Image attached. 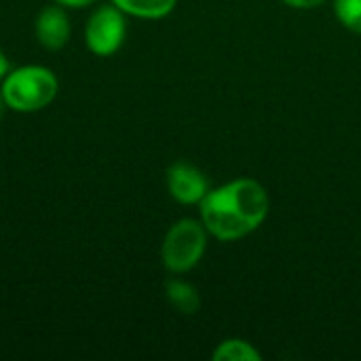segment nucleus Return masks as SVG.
Returning <instances> with one entry per match:
<instances>
[{"label":"nucleus","instance_id":"nucleus-3","mask_svg":"<svg viewBox=\"0 0 361 361\" xmlns=\"http://www.w3.org/2000/svg\"><path fill=\"white\" fill-rule=\"evenodd\" d=\"M201 214L207 231L222 241H235L252 233L254 228L235 212V207L226 201L222 190L207 192L201 201Z\"/></svg>","mask_w":361,"mask_h":361},{"label":"nucleus","instance_id":"nucleus-1","mask_svg":"<svg viewBox=\"0 0 361 361\" xmlns=\"http://www.w3.org/2000/svg\"><path fill=\"white\" fill-rule=\"evenodd\" d=\"M57 93V80L47 68L27 66L19 68L2 85V95L6 104L21 112H32L44 108Z\"/></svg>","mask_w":361,"mask_h":361},{"label":"nucleus","instance_id":"nucleus-14","mask_svg":"<svg viewBox=\"0 0 361 361\" xmlns=\"http://www.w3.org/2000/svg\"><path fill=\"white\" fill-rule=\"evenodd\" d=\"M6 68H8V63H6V57L2 55V51H0V78L6 74Z\"/></svg>","mask_w":361,"mask_h":361},{"label":"nucleus","instance_id":"nucleus-10","mask_svg":"<svg viewBox=\"0 0 361 361\" xmlns=\"http://www.w3.org/2000/svg\"><path fill=\"white\" fill-rule=\"evenodd\" d=\"M214 360L216 361H258L260 360V353L243 343V341H226L222 343L216 353H214Z\"/></svg>","mask_w":361,"mask_h":361},{"label":"nucleus","instance_id":"nucleus-12","mask_svg":"<svg viewBox=\"0 0 361 361\" xmlns=\"http://www.w3.org/2000/svg\"><path fill=\"white\" fill-rule=\"evenodd\" d=\"M283 2L290 6H296V8H313V6L322 4L324 0H283Z\"/></svg>","mask_w":361,"mask_h":361},{"label":"nucleus","instance_id":"nucleus-8","mask_svg":"<svg viewBox=\"0 0 361 361\" xmlns=\"http://www.w3.org/2000/svg\"><path fill=\"white\" fill-rule=\"evenodd\" d=\"M114 4L131 15L157 19L167 15L176 6V0H114Z\"/></svg>","mask_w":361,"mask_h":361},{"label":"nucleus","instance_id":"nucleus-11","mask_svg":"<svg viewBox=\"0 0 361 361\" xmlns=\"http://www.w3.org/2000/svg\"><path fill=\"white\" fill-rule=\"evenodd\" d=\"M334 6L341 23L361 34V0H336Z\"/></svg>","mask_w":361,"mask_h":361},{"label":"nucleus","instance_id":"nucleus-7","mask_svg":"<svg viewBox=\"0 0 361 361\" xmlns=\"http://www.w3.org/2000/svg\"><path fill=\"white\" fill-rule=\"evenodd\" d=\"M36 36L42 47L47 49H61L70 36V23L61 8L47 6L40 11L36 19Z\"/></svg>","mask_w":361,"mask_h":361},{"label":"nucleus","instance_id":"nucleus-4","mask_svg":"<svg viewBox=\"0 0 361 361\" xmlns=\"http://www.w3.org/2000/svg\"><path fill=\"white\" fill-rule=\"evenodd\" d=\"M125 40V19L121 11L104 6L87 23V44L95 55H112Z\"/></svg>","mask_w":361,"mask_h":361},{"label":"nucleus","instance_id":"nucleus-6","mask_svg":"<svg viewBox=\"0 0 361 361\" xmlns=\"http://www.w3.org/2000/svg\"><path fill=\"white\" fill-rule=\"evenodd\" d=\"M167 184H169V192L180 203H197L203 201V197L207 195L205 176L188 163L171 165L167 173Z\"/></svg>","mask_w":361,"mask_h":361},{"label":"nucleus","instance_id":"nucleus-2","mask_svg":"<svg viewBox=\"0 0 361 361\" xmlns=\"http://www.w3.org/2000/svg\"><path fill=\"white\" fill-rule=\"evenodd\" d=\"M205 252V231L195 220L178 222L165 237L163 262L173 273L192 269Z\"/></svg>","mask_w":361,"mask_h":361},{"label":"nucleus","instance_id":"nucleus-5","mask_svg":"<svg viewBox=\"0 0 361 361\" xmlns=\"http://www.w3.org/2000/svg\"><path fill=\"white\" fill-rule=\"evenodd\" d=\"M226 201L235 207V212L252 226H260L269 212V197L267 190L254 180H237L228 186L220 188Z\"/></svg>","mask_w":361,"mask_h":361},{"label":"nucleus","instance_id":"nucleus-13","mask_svg":"<svg viewBox=\"0 0 361 361\" xmlns=\"http://www.w3.org/2000/svg\"><path fill=\"white\" fill-rule=\"evenodd\" d=\"M59 4H63V6H87V4H91V2H95V0H57Z\"/></svg>","mask_w":361,"mask_h":361},{"label":"nucleus","instance_id":"nucleus-9","mask_svg":"<svg viewBox=\"0 0 361 361\" xmlns=\"http://www.w3.org/2000/svg\"><path fill=\"white\" fill-rule=\"evenodd\" d=\"M167 298L180 313L192 315L199 311V294L192 286H188L184 281H169L167 283Z\"/></svg>","mask_w":361,"mask_h":361}]
</instances>
